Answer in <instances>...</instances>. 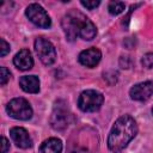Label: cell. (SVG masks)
Wrapping results in <instances>:
<instances>
[{
  "instance_id": "obj_1",
  "label": "cell",
  "mask_w": 153,
  "mask_h": 153,
  "mask_svg": "<svg viewBox=\"0 0 153 153\" xmlns=\"http://www.w3.org/2000/svg\"><path fill=\"white\" fill-rule=\"evenodd\" d=\"M66 38L73 42L78 36L85 41H91L97 33L96 25L81 12L76 10L69 11L61 22Z\"/></svg>"
},
{
  "instance_id": "obj_16",
  "label": "cell",
  "mask_w": 153,
  "mask_h": 153,
  "mask_svg": "<svg viewBox=\"0 0 153 153\" xmlns=\"http://www.w3.org/2000/svg\"><path fill=\"white\" fill-rule=\"evenodd\" d=\"M11 78V73L6 67H0V84L5 85Z\"/></svg>"
},
{
  "instance_id": "obj_7",
  "label": "cell",
  "mask_w": 153,
  "mask_h": 153,
  "mask_svg": "<svg viewBox=\"0 0 153 153\" xmlns=\"http://www.w3.org/2000/svg\"><path fill=\"white\" fill-rule=\"evenodd\" d=\"M25 14L29 18V20L33 23L36 26L48 29L51 25L50 17L45 12V10L38 4H30L25 10Z\"/></svg>"
},
{
  "instance_id": "obj_18",
  "label": "cell",
  "mask_w": 153,
  "mask_h": 153,
  "mask_svg": "<svg viewBox=\"0 0 153 153\" xmlns=\"http://www.w3.org/2000/svg\"><path fill=\"white\" fill-rule=\"evenodd\" d=\"M0 42H1V51H0V55L4 57V56L10 51V44H8L4 38H1Z\"/></svg>"
},
{
  "instance_id": "obj_10",
  "label": "cell",
  "mask_w": 153,
  "mask_h": 153,
  "mask_svg": "<svg viewBox=\"0 0 153 153\" xmlns=\"http://www.w3.org/2000/svg\"><path fill=\"white\" fill-rule=\"evenodd\" d=\"M102 59V53L97 48H90L86 50H82L79 54V62L82 66H86L88 68L96 67Z\"/></svg>"
},
{
  "instance_id": "obj_15",
  "label": "cell",
  "mask_w": 153,
  "mask_h": 153,
  "mask_svg": "<svg viewBox=\"0 0 153 153\" xmlns=\"http://www.w3.org/2000/svg\"><path fill=\"white\" fill-rule=\"evenodd\" d=\"M141 63L146 68H152L153 67V53H147L142 56Z\"/></svg>"
},
{
  "instance_id": "obj_21",
  "label": "cell",
  "mask_w": 153,
  "mask_h": 153,
  "mask_svg": "<svg viewBox=\"0 0 153 153\" xmlns=\"http://www.w3.org/2000/svg\"><path fill=\"white\" fill-rule=\"evenodd\" d=\"M152 114H153V109H152Z\"/></svg>"
},
{
  "instance_id": "obj_17",
  "label": "cell",
  "mask_w": 153,
  "mask_h": 153,
  "mask_svg": "<svg viewBox=\"0 0 153 153\" xmlns=\"http://www.w3.org/2000/svg\"><path fill=\"white\" fill-rule=\"evenodd\" d=\"M80 4L84 6V7H86L87 10H93V8H96L97 6H99V4H100V1L99 0H93V1H85V0H81L80 1Z\"/></svg>"
},
{
  "instance_id": "obj_8",
  "label": "cell",
  "mask_w": 153,
  "mask_h": 153,
  "mask_svg": "<svg viewBox=\"0 0 153 153\" xmlns=\"http://www.w3.org/2000/svg\"><path fill=\"white\" fill-rule=\"evenodd\" d=\"M130 98L134 100L143 102L147 100L153 94V82L152 81H143L134 85L129 91Z\"/></svg>"
},
{
  "instance_id": "obj_19",
  "label": "cell",
  "mask_w": 153,
  "mask_h": 153,
  "mask_svg": "<svg viewBox=\"0 0 153 153\" xmlns=\"http://www.w3.org/2000/svg\"><path fill=\"white\" fill-rule=\"evenodd\" d=\"M1 145H2L1 153H7V151L10 149V143H8V141H7V139L5 136L1 137Z\"/></svg>"
},
{
  "instance_id": "obj_12",
  "label": "cell",
  "mask_w": 153,
  "mask_h": 153,
  "mask_svg": "<svg viewBox=\"0 0 153 153\" xmlns=\"http://www.w3.org/2000/svg\"><path fill=\"white\" fill-rule=\"evenodd\" d=\"M19 85L27 93H37L39 91V79L36 75H24L19 79Z\"/></svg>"
},
{
  "instance_id": "obj_3",
  "label": "cell",
  "mask_w": 153,
  "mask_h": 153,
  "mask_svg": "<svg viewBox=\"0 0 153 153\" xmlns=\"http://www.w3.org/2000/svg\"><path fill=\"white\" fill-rule=\"evenodd\" d=\"M73 121V116L68 110L66 103L63 100H59L54 105V110L50 117V124L56 130H62L67 128Z\"/></svg>"
},
{
  "instance_id": "obj_6",
  "label": "cell",
  "mask_w": 153,
  "mask_h": 153,
  "mask_svg": "<svg viewBox=\"0 0 153 153\" xmlns=\"http://www.w3.org/2000/svg\"><path fill=\"white\" fill-rule=\"evenodd\" d=\"M35 50H36V54L38 55L39 60L45 66H50L55 62L56 50L49 39L44 38V37H38L35 41Z\"/></svg>"
},
{
  "instance_id": "obj_4",
  "label": "cell",
  "mask_w": 153,
  "mask_h": 153,
  "mask_svg": "<svg viewBox=\"0 0 153 153\" xmlns=\"http://www.w3.org/2000/svg\"><path fill=\"white\" fill-rule=\"evenodd\" d=\"M104 97L100 92L94 90H86L81 92L78 99V106L84 112H93L100 109Z\"/></svg>"
},
{
  "instance_id": "obj_14",
  "label": "cell",
  "mask_w": 153,
  "mask_h": 153,
  "mask_svg": "<svg viewBox=\"0 0 153 153\" xmlns=\"http://www.w3.org/2000/svg\"><path fill=\"white\" fill-rule=\"evenodd\" d=\"M124 7H126L124 2H122V1H110L109 6H108V10H109L110 14L117 16V14H120L124 11Z\"/></svg>"
},
{
  "instance_id": "obj_2",
  "label": "cell",
  "mask_w": 153,
  "mask_h": 153,
  "mask_svg": "<svg viewBox=\"0 0 153 153\" xmlns=\"http://www.w3.org/2000/svg\"><path fill=\"white\" fill-rule=\"evenodd\" d=\"M136 133H137V126L131 116L123 115L118 117L114 123L108 137L109 149L114 152H118L123 149L135 137Z\"/></svg>"
},
{
  "instance_id": "obj_9",
  "label": "cell",
  "mask_w": 153,
  "mask_h": 153,
  "mask_svg": "<svg viewBox=\"0 0 153 153\" xmlns=\"http://www.w3.org/2000/svg\"><path fill=\"white\" fill-rule=\"evenodd\" d=\"M10 136L12 141L19 147V148H30L32 146V140L29 135V133L22 128V127H13L10 130Z\"/></svg>"
},
{
  "instance_id": "obj_13",
  "label": "cell",
  "mask_w": 153,
  "mask_h": 153,
  "mask_svg": "<svg viewBox=\"0 0 153 153\" xmlns=\"http://www.w3.org/2000/svg\"><path fill=\"white\" fill-rule=\"evenodd\" d=\"M61 151H62L61 140L56 137H50L41 145L38 153H61Z\"/></svg>"
},
{
  "instance_id": "obj_5",
  "label": "cell",
  "mask_w": 153,
  "mask_h": 153,
  "mask_svg": "<svg viewBox=\"0 0 153 153\" xmlns=\"http://www.w3.org/2000/svg\"><path fill=\"white\" fill-rule=\"evenodd\" d=\"M7 114L16 120L26 121L32 117V109L29 102L24 98H13L6 105Z\"/></svg>"
},
{
  "instance_id": "obj_11",
  "label": "cell",
  "mask_w": 153,
  "mask_h": 153,
  "mask_svg": "<svg viewBox=\"0 0 153 153\" xmlns=\"http://www.w3.org/2000/svg\"><path fill=\"white\" fill-rule=\"evenodd\" d=\"M13 63L20 71H29V69H31L32 66H33V59L31 56L30 50L22 49L20 51H18L16 54V56L13 57Z\"/></svg>"
},
{
  "instance_id": "obj_20",
  "label": "cell",
  "mask_w": 153,
  "mask_h": 153,
  "mask_svg": "<svg viewBox=\"0 0 153 153\" xmlns=\"http://www.w3.org/2000/svg\"><path fill=\"white\" fill-rule=\"evenodd\" d=\"M72 153H88L86 149H74V151H72Z\"/></svg>"
}]
</instances>
